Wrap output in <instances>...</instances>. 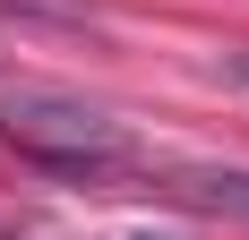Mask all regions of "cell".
I'll use <instances>...</instances> for the list:
<instances>
[{"label": "cell", "mask_w": 249, "mask_h": 240, "mask_svg": "<svg viewBox=\"0 0 249 240\" xmlns=\"http://www.w3.org/2000/svg\"><path fill=\"white\" fill-rule=\"evenodd\" d=\"M0 137L18 146L26 163L43 171H121L138 163V146H129V129L103 103L69 95V86H43V77H0Z\"/></svg>", "instance_id": "obj_1"}, {"label": "cell", "mask_w": 249, "mask_h": 240, "mask_svg": "<svg viewBox=\"0 0 249 240\" xmlns=\"http://www.w3.org/2000/svg\"><path fill=\"white\" fill-rule=\"evenodd\" d=\"M172 189L189 197V206H206V215H241V223H249V171H215V163H189V171H172Z\"/></svg>", "instance_id": "obj_2"}, {"label": "cell", "mask_w": 249, "mask_h": 240, "mask_svg": "<svg viewBox=\"0 0 249 240\" xmlns=\"http://www.w3.org/2000/svg\"><path fill=\"white\" fill-rule=\"evenodd\" d=\"M232 77H241V86H249V51H241V60H232Z\"/></svg>", "instance_id": "obj_3"}]
</instances>
